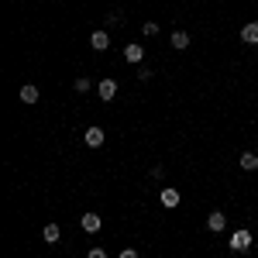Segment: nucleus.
Wrapping results in <instances>:
<instances>
[{"label":"nucleus","mask_w":258,"mask_h":258,"mask_svg":"<svg viewBox=\"0 0 258 258\" xmlns=\"http://www.w3.org/2000/svg\"><path fill=\"white\" fill-rule=\"evenodd\" d=\"M251 231H248V227H238V231H234V234H231V241H227V244H231V251H248V248H251Z\"/></svg>","instance_id":"1"},{"label":"nucleus","mask_w":258,"mask_h":258,"mask_svg":"<svg viewBox=\"0 0 258 258\" xmlns=\"http://www.w3.org/2000/svg\"><path fill=\"white\" fill-rule=\"evenodd\" d=\"M179 200H182V197H179V189H176V186H162V189H159V203L165 207V210H176V207H179Z\"/></svg>","instance_id":"2"},{"label":"nucleus","mask_w":258,"mask_h":258,"mask_svg":"<svg viewBox=\"0 0 258 258\" xmlns=\"http://www.w3.org/2000/svg\"><path fill=\"white\" fill-rule=\"evenodd\" d=\"M97 93H100V100H103V103H110V100L117 97V80H110V76H103V80L97 83Z\"/></svg>","instance_id":"3"},{"label":"nucleus","mask_w":258,"mask_h":258,"mask_svg":"<svg viewBox=\"0 0 258 258\" xmlns=\"http://www.w3.org/2000/svg\"><path fill=\"white\" fill-rule=\"evenodd\" d=\"M124 62L141 66V62H145V48H141V45H135V41H127V45H124Z\"/></svg>","instance_id":"4"},{"label":"nucleus","mask_w":258,"mask_h":258,"mask_svg":"<svg viewBox=\"0 0 258 258\" xmlns=\"http://www.w3.org/2000/svg\"><path fill=\"white\" fill-rule=\"evenodd\" d=\"M80 227L86 231V234H97L100 227H103V217H100V214H83V217H80Z\"/></svg>","instance_id":"5"},{"label":"nucleus","mask_w":258,"mask_h":258,"mask_svg":"<svg viewBox=\"0 0 258 258\" xmlns=\"http://www.w3.org/2000/svg\"><path fill=\"white\" fill-rule=\"evenodd\" d=\"M83 141L90 145V148H103V127H86V135H83Z\"/></svg>","instance_id":"6"},{"label":"nucleus","mask_w":258,"mask_h":258,"mask_svg":"<svg viewBox=\"0 0 258 258\" xmlns=\"http://www.w3.org/2000/svg\"><path fill=\"white\" fill-rule=\"evenodd\" d=\"M41 241L59 244V241H62V227H59V224H45V227H41Z\"/></svg>","instance_id":"7"},{"label":"nucleus","mask_w":258,"mask_h":258,"mask_svg":"<svg viewBox=\"0 0 258 258\" xmlns=\"http://www.w3.org/2000/svg\"><path fill=\"white\" fill-rule=\"evenodd\" d=\"M241 41H244V45H258V21H248V24L241 28Z\"/></svg>","instance_id":"8"},{"label":"nucleus","mask_w":258,"mask_h":258,"mask_svg":"<svg viewBox=\"0 0 258 258\" xmlns=\"http://www.w3.org/2000/svg\"><path fill=\"white\" fill-rule=\"evenodd\" d=\"M224 227H227V217H224L220 210H214V214L207 217V231H214V234H220Z\"/></svg>","instance_id":"9"},{"label":"nucleus","mask_w":258,"mask_h":258,"mask_svg":"<svg viewBox=\"0 0 258 258\" xmlns=\"http://www.w3.org/2000/svg\"><path fill=\"white\" fill-rule=\"evenodd\" d=\"M90 45H93L97 52H107V48H110V35H107V31H93V35H90Z\"/></svg>","instance_id":"10"},{"label":"nucleus","mask_w":258,"mask_h":258,"mask_svg":"<svg viewBox=\"0 0 258 258\" xmlns=\"http://www.w3.org/2000/svg\"><path fill=\"white\" fill-rule=\"evenodd\" d=\"M21 103H38V86L24 83V86H21Z\"/></svg>","instance_id":"11"},{"label":"nucleus","mask_w":258,"mask_h":258,"mask_svg":"<svg viewBox=\"0 0 258 258\" xmlns=\"http://www.w3.org/2000/svg\"><path fill=\"white\" fill-rule=\"evenodd\" d=\"M241 169H244V172H255L258 169V155L255 152H241Z\"/></svg>","instance_id":"12"},{"label":"nucleus","mask_w":258,"mask_h":258,"mask_svg":"<svg viewBox=\"0 0 258 258\" xmlns=\"http://www.w3.org/2000/svg\"><path fill=\"white\" fill-rule=\"evenodd\" d=\"M172 48L186 52V48H189V35H186V31H172Z\"/></svg>","instance_id":"13"},{"label":"nucleus","mask_w":258,"mask_h":258,"mask_svg":"<svg viewBox=\"0 0 258 258\" xmlns=\"http://www.w3.org/2000/svg\"><path fill=\"white\" fill-rule=\"evenodd\" d=\"M141 31H145V38H155V35H159V21H145Z\"/></svg>","instance_id":"14"},{"label":"nucleus","mask_w":258,"mask_h":258,"mask_svg":"<svg viewBox=\"0 0 258 258\" xmlns=\"http://www.w3.org/2000/svg\"><path fill=\"white\" fill-rule=\"evenodd\" d=\"M73 86H76V93H90V86H93V83L86 80V76H76V83H73Z\"/></svg>","instance_id":"15"},{"label":"nucleus","mask_w":258,"mask_h":258,"mask_svg":"<svg viewBox=\"0 0 258 258\" xmlns=\"http://www.w3.org/2000/svg\"><path fill=\"white\" fill-rule=\"evenodd\" d=\"M152 76H155V73H152L148 66H141V69H138V80H141V83H148V80H152Z\"/></svg>","instance_id":"16"},{"label":"nucleus","mask_w":258,"mask_h":258,"mask_svg":"<svg viewBox=\"0 0 258 258\" xmlns=\"http://www.w3.org/2000/svg\"><path fill=\"white\" fill-rule=\"evenodd\" d=\"M86 258H107V251H103V248H90V251H86Z\"/></svg>","instance_id":"17"},{"label":"nucleus","mask_w":258,"mask_h":258,"mask_svg":"<svg viewBox=\"0 0 258 258\" xmlns=\"http://www.w3.org/2000/svg\"><path fill=\"white\" fill-rule=\"evenodd\" d=\"M117 258H138V251H135V248H124V251H120Z\"/></svg>","instance_id":"18"}]
</instances>
